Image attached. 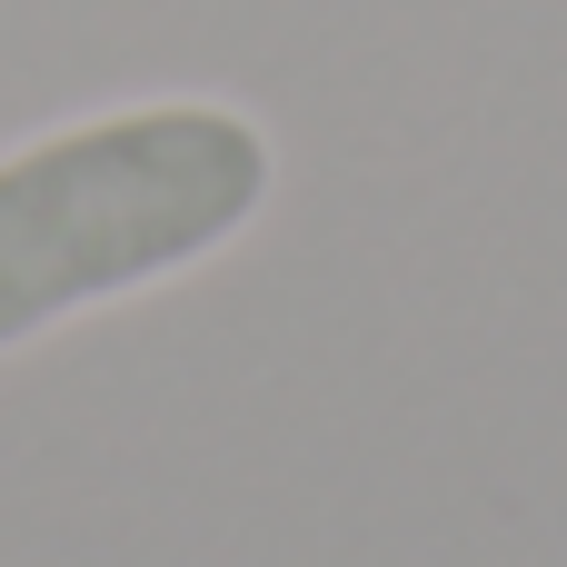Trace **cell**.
Instances as JSON below:
<instances>
[{"mask_svg":"<svg viewBox=\"0 0 567 567\" xmlns=\"http://www.w3.org/2000/svg\"><path fill=\"white\" fill-rule=\"evenodd\" d=\"M279 140L239 100H110L0 150V359L239 249Z\"/></svg>","mask_w":567,"mask_h":567,"instance_id":"obj_1","label":"cell"}]
</instances>
